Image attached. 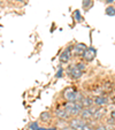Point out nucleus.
Instances as JSON below:
<instances>
[{
    "instance_id": "8",
    "label": "nucleus",
    "mask_w": 115,
    "mask_h": 130,
    "mask_svg": "<svg viewBox=\"0 0 115 130\" xmlns=\"http://www.w3.org/2000/svg\"><path fill=\"white\" fill-rule=\"evenodd\" d=\"M94 103L97 104V105L104 106V105H106L108 101H107V98H105V97H97V98L94 99Z\"/></svg>"
},
{
    "instance_id": "4",
    "label": "nucleus",
    "mask_w": 115,
    "mask_h": 130,
    "mask_svg": "<svg viewBox=\"0 0 115 130\" xmlns=\"http://www.w3.org/2000/svg\"><path fill=\"white\" fill-rule=\"evenodd\" d=\"M95 54H97V51H95L93 47H88V48L85 50V52H84V58H85L88 61H91V60L94 59Z\"/></svg>"
},
{
    "instance_id": "19",
    "label": "nucleus",
    "mask_w": 115,
    "mask_h": 130,
    "mask_svg": "<svg viewBox=\"0 0 115 130\" xmlns=\"http://www.w3.org/2000/svg\"><path fill=\"white\" fill-rule=\"evenodd\" d=\"M108 3H113V1H114V0H107Z\"/></svg>"
},
{
    "instance_id": "6",
    "label": "nucleus",
    "mask_w": 115,
    "mask_h": 130,
    "mask_svg": "<svg viewBox=\"0 0 115 130\" xmlns=\"http://www.w3.org/2000/svg\"><path fill=\"white\" fill-rule=\"evenodd\" d=\"M70 54H71V50L70 48H67L63 51V53L60 55V61L62 63H67L69 62V59H70Z\"/></svg>"
},
{
    "instance_id": "3",
    "label": "nucleus",
    "mask_w": 115,
    "mask_h": 130,
    "mask_svg": "<svg viewBox=\"0 0 115 130\" xmlns=\"http://www.w3.org/2000/svg\"><path fill=\"white\" fill-rule=\"evenodd\" d=\"M83 70H84V66H82V63H78V64H74V66H71L68 71L74 78H79V77L82 76Z\"/></svg>"
},
{
    "instance_id": "18",
    "label": "nucleus",
    "mask_w": 115,
    "mask_h": 130,
    "mask_svg": "<svg viewBox=\"0 0 115 130\" xmlns=\"http://www.w3.org/2000/svg\"><path fill=\"white\" fill-rule=\"evenodd\" d=\"M113 118H115V110L113 112Z\"/></svg>"
},
{
    "instance_id": "5",
    "label": "nucleus",
    "mask_w": 115,
    "mask_h": 130,
    "mask_svg": "<svg viewBox=\"0 0 115 130\" xmlns=\"http://www.w3.org/2000/svg\"><path fill=\"white\" fill-rule=\"evenodd\" d=\"M85 124L86 123L84 122L83 120H78V119H75V120H73L70 122L71 128H74V129H76V130H82V128H83Z\"/></svg>"
},
{
    "instance_id": "20",
    "label": "nucleus",
    "mask_w": 115,
    "mask_h": 130,
    "mask_svg": "<svg viewBox=\"0 0 115 130\" xmlns=\"http://www.w3.org/2000/svg\"><path fill=\"white\" fill-rule=\"evenodd\" d=\"M42 130H44V129H42ZM53 130H54V129H53Z\"/></svg>"
},
{
    "instance_id": "9",
    "label": "nucleus",
    "mask_w": 115,
    "mask_h": 130,
    "mask_svg": "<svg viewBox=\"0 0 115 130\" xmlns=\"http://www.w3.org/2000/svg\"><path fill=\"white\" fill-rule=\"evenodd\" d=\"M56 115L59 116L60 119H66L69 116V114L67 113V110L66 109H58L56 110Z\"/></svg>"
},
{
    "instance_id": "12",
    "label": "nucleus",
    "mask_w": 115,
    "mask_h": 130,
    "mask_svg": "<svg viewBox=\"0 0 115 130\" xmlns=\"http://www.w3.org/2000/svg\"><path fill=\"white\" fill-rule=\"evenodd\" d=\"M106 13H107V15H115V9L112 7H109V8H107Z\"/></svg>"
},
{
    "instance_id": "17",
    "label": "nucleus",
    "mask_w": 115,
    "mask_h": 130,
    "mask_svg": "<svg viewBox=\"0 0 115 130\" xmlns=\"http://www.w3.org/2000/svg\"><path fill=\"white\" fill-rule=\"evenodd\" d=\"M97 130H105V127H99Z\"/></svg>"
},
{
    "instance_id": "14",
    "label": "nucleus",
    "mask_w": 115,
    "mask_h": 130,
    "mask_svg": "<svg viewBox=\"0 0 115 130\" xmlns=\"http://www.w3.org/2000/svg\"><path fill=\"white\" fill-rule=\"evenodd\" d=\"M75 16L77 17L76 20H79V17H81V15H79V13H78V12H75Z\"/></svg>"
},
{
    "instance_id": "15",
    "label": "nucleus",
    "mask_w": 115,
    "mask_h": 130,
    "mask_svg": "<svg viewBox=\"0 0 115 130\" xmlns=\"http://www.w3.org/2000/svg\"><path fill=\"white\" fill-rule=\"evenodd\" d=\"M82 130H91V129H90V127H88V125L85 124L83 128H82Z\"/></svg>"
},
{
    "instance_id": "16",
    "label": "nucleus",
    "mask_w": 115,
    "mask_h": 130,
    "mask_svg": "<svg viewBox=\"0 0 115 130\" xmlns=\"http://www.w3.org/2000/svg\"><path fill=\"white\" fill-rule=\"evenodd\" d=\"M62 130H76V129H74V128H63Z\"/></svg>"
},
{
    "instance_id": "1",
    "label": "nucleus",
    "mask_w": 115,
    "mask_h": 130,
    "mask_svg": "<svg viewBox=\"0 0 115 130\" xmlns=\"http://www.w3.org/2000/svg\"><path fill=\"white\" fill-rule=\"evenodd\" d=\"M64 98L68 101H77V103H81L83 97L79 94L78 91H76L74 88H69L64 91Z\"/></svg>"
},
{
    "instance_id": "11",
    "label": "nucleus",
    "mask_w": 115,
    "mask_h": 130,
    "mask_svg": "<svg viewBox=\"0 0 115 130\" xmlns=\"http://www.w3.org/2000/svg\"><path fill=\"white\" fill-rule=\"evenodd\" d=\"M40 119H42L43 121H45V122H47L48 120H51V113H50V112H44V113L40 115Z\"/></svg>"
},
{
    "instance_id": "10",
    "label": "nucleus",
    "mask_w": 115,
    "mask_h": 130,
    "mask_svg": "<svg viewBox=\"0 0 115 130\" xmlns=\"http://www.w3.org/2000/svg\"><path fill=\"white\" fill-rule=\"evenodd\" d=\"M82 106H84V107H91V105L93 104V101L91 100L90 98H83L81 101Z\"/></svg>"
},
{
    "instance_id": "7",
    "label": "nucleus",
    "mask_w": 115,
    "mask_h": 130,
    "mask_svg": "<svg viewBox=\"0 0 115 130\" xmlns=\"http://www.w3.org/2000/svg\"><path fill=\"white\" fill-rule=\"evenodd\" d=\"M86 50V46L84 44H77L76 46H74L73 48V52L74 54H79V55H83L84 52Z\"/></svg>"
},
{
    "instance_id": "13",
    "label": "nucleus",
    "mask_w": 115,
    "mask_h": 130,
    "mask_svg": "<svg viewBox=\"0 0 115 130\" xmlns=\"http://www.w3.org/2000/svg\"><path fill=\"white\" fill-rule=\"evenodd\" d=\"M105 130H115V127H105Z\"/></svg>"
},
{
    "instance_id": "2",
    "label": "nucleus",
    "mask_w": 115,
    "mask_h": 130,
    "mask_svg": "<svg viewBox=\"0 0 115 130\" xmlns=\"http://www.w3.org/2000/svg\"><path fill=\"white\" fill-rule=\"evenodd\" d=\"M66 110L69 115H78L82 112V104L77 101H69L66 104Z\"/></svg>"
}]
</instances>
